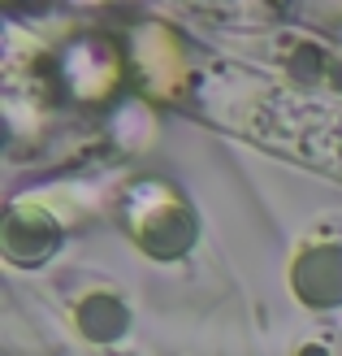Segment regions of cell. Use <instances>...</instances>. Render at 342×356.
I'll return each mask as SVG.
<instances>
[{
	"label": "cell",
	"instance_id": "1",
	"mask_svg": "<svg viewBox=\"0 0 342 356\" xmlns=\"http://www.w3.org/2000/svg\"><path fill=\"white\" fill-rule=\"evenodd\" d=\"M295 282L303 300L312 305H338L342 300V252H308V261H299Z\"/></svg>",
	"mask_w": 342,
	"mask_h": 356
},
{
	"label": "cell",
	"instance_id": "2",
	"mask_svg": "<svg viewBox=\"0 0 342 356\" xmlns=\"http://www.w3.org/2000/svg\"><path fill=\"white\" fill-rule=\"evenodd\" d=\"M78 326L92 334V339H117L121 326H126V313H121L117 300L96 296V300H87V305L78 309Z\"/></svg>",
	"mask_w": 342,
	"mask_h": 356
}]
</instances>
